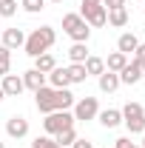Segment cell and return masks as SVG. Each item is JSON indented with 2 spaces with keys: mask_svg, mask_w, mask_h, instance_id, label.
<instances>
[{
  "mask_svg": "<svg viewBox=\"0 0 145 148\" xmlns=\"http://www.w3.org/2000/svg\"><path fill=\"white\" fill-rule=\"evenodd\" d=\"M34 103L43 114H51V111H68L74 106V94L68 88H51V86H43L40 91H34Z\"/></svg>",
  "mask_w": 145,
  "mask_h": 148,
  "instance_id": "6da1fadb",
  "label": "cell"
},
{
  "mask_svg": "<svg viewBox=\"0 0 145 148\" xmlns=\"http://www.w3.org/2000/svg\"><path fill=\"white\" fill-rule=\"evenodd\" d=\"M54 40H57V34H54V29L51 26H40V29H34L31 34L26 37V54L29 57H40V54H46L51 46H54Z\"/></svg>",
  "mask_w": 145,
  "mask_h": 148,
  "instance_id": "7a4b0ae2",
  "label": "cell"
},
{
  "mask_svg": "<svg viewBox=\"0 0 145 148\" xmlns=\"http://www.w3.org/2000/svg\"><path fill=\"white\" fill-rule=\"evenodd\" d=\"M83 9H80V17L85 20L88 26H105L108 23V12H105V6H103V0H83L80 3Z\"/></svg>",
  "mask_w": 145,
  "mask_h": 148,
  "instance_id": "3957f363",
  "label": "cell"
},
{
  "mask_svg": "<svg viewBox=\"0 0 145 148\" xmlns=\"http://www.w3.org/2000/svg\"><path fill=\"white\" fill-rule=\"evenodd\" d=\"M63 29H66V34L71 37L74 43H85V40L91 37L88 23L80 17V14H66V17H63Z\"/></svg>",
  "mask_w": 145,
  "mask_h": 148,
  "instance_id": "277c9868",
  "label": "cell"
},
{
  "mask_svg": "<svg viewBox=\"0 0 145 148\" xmlns=\"http://www.w3.org/2000/svg\"><path fill=\"white\" fill-rule=\"evenodd\" d=\"M74 123V114H68V111H51V114H46V120H43V128H46V134H51V137H57L60 131L71 128Z\"/></svg>",
  "mask_w": 145,
  "mask_h": 148,
  "instance_id": "5b68a950",
  "label": "cell"
},
{
  "mask_svg": "<svg viewBox=\"0 0 145 148\" xmlns=\"http://www.w3.org/2000/svg\"><path fill=\"white\" fill-rule=\"evenodd\" d=\"M122 123H125V128L131 134H142L145 131V111L140 103H128L125 108H122Z\"/></svg>",
  "mask_w": 145,
  "mask_h": 148,
  "instance_id": "8992f818",
  "label": "cell"
},
{
  "mask_svg": "<svg viewBox=\"0 0 145 148\" xmlns=\"http://www.w3.org/2000/svg\"><path fill=\"white\" fill-rule=\"evenodd\" d=\"M100 114V106H97V97H83L80 103H74V120H94Z\"/></svg>",
  "mask_w": 145,
  "mask_h": 148,
  "instance_id": "52a82bcc",
  "label": "cell"
},
{
  "mask_svg": "<svg viewBox=\"0 0 145 148\" xmlns=\"http://www.w3.org/2000/svg\"><path fill=\"white\" fill-rule=\"evenodd\" d=\"M140 80H142V71H140V63H137V60L125 63V69L120 71V83H125V86H134V83H140Z\"/></svg>",
  "mask_w": 145,
  "mask_h": 148,
  "instance_id": "ba28073f",
  "label": "cell"
},
{
  "mask_svg": "<svg viewBox=\"0 0 145 148\" xmlns=\"http://www.w3.org/2000/svg\"><path fill=\"white\" fill-rule=\"evenodd\" d=\"M6 134L14 137V140L26 137V134H29V120H26V117H12V120L6 123Z\"/></svg>",
  "mask_w": 145,
  "mask_h": 148,
  "instance_id": "9c48e42d",
  "label": "cell"
},
{
  "mask_svg": "<svg viewBox=\"0 0 145 148\" xmlns=\"http://www.w3.org/2000/svg\"><path fill=\"white\" fill-rule=\"evenodd\" d=\"M0 86H3L6 97H17V94L23 91V88H26V86H23V77H17V74H6Z\"/></svg>",
  "mask_w": 145,
  "mask_h": 148,
  "instance_id": "30bf717a",
  "label": "cell"
},
{
  "mask_svg": "<svg viewBox=\"0 0 145 148\" xmlns=\"http://www.w3.org/2000/svg\"><path fill=\"white\" fill-rule=\"evenodd\" d=\"M23 86H26V88H31V91H40V88L46 86V74L37 71V69L26 71V74H23Z\"/></svg>",
  "mask_w": 145,
  "mask_h": 148,
  "instance_id": "8fae6325",
  "label": "cell"
},
{
  "mask_svg": "<svg viewBox=\"0 0 145 148\" xmlns=\"http://www.w3.org/2000/svg\"><path fill=\"white\" fill-rule=\"evenodd\" d=\"M120 88V74H114V71H105L100 74V91H105V94H111V91H117Z\"/></svg>",
  "mask_w": 145,
  "mask_h": 148,
  "instance_id": "7c38bea8",
  "label": "cell"
},
{
  "mask_svg": "<svg viewBox=\"0 0 145 148\" xmlns=\"http://www.w3.org/2000/svg\"><path fill=\"white\" fill-rule=\"evenodd\" d=\"M23 43H26L23 29H6V32H3V46H6V49H17Z\"/></svg>",
  "mask_w": 145,
  "mask_h": 148,
  "instance_id": "4fadbf2b",
  "label": "cell"
},
{
  "mask_svg": "<svg viewBox=\"0 0 145 148\" xmlns=\"http://www.w3.org/2000/svg\"><path fill=\"white\" fill-rule=\"evenodd\" d=\"M46 77H49L51 88H68V86H71V80H68V71H66V69H54V71H49Z\"/></svg>",
  "mask_w": 145,
  "mask_h": 148,
  "instance_id": "5bb4252c",
  "label": "cell"
},
{
  "mask_svg": "<svg viewBox=\"0 0 145 148\" xmlns=\"http://www.w3.org/2000/svg\"><path fill=\"white\" fill-rule=\"evenodd\" d=\"M100 123H103L105 128H117V125L122 123V111H117V108H105L103 114H100Z\"/></svg>",
  "mask_w": 145,
  "mask_h": 148,
  "instance_id": "9a60e30c",
  "label": "cell"
},
{
  "mask_svg": "<svg viewBox=\"0 0 145 148\" xmlns=\"http://www.w3.org/2000/svg\"><path fill=\"white\" fill-rule=\"evenodd\" d=\"M137 46H140L137 34H122L120 40H117V49H120L122 54H131V51H137Z\"/></svg>",
  "mask_w": 145,
  "mask_h": 148,
  "instance_id": "2e32d148",
  "label": "cell"
},
{
  "mask_svg": "<svg viewBox=\"0 0 145 148\" xmlns=\"http://www.w3.org/2000/svg\"><path fill=\"white\" fill-rule=\"evenodd\" d=\"M34 69H37V71H43V74H49V71H54V69H57V63H54V57L46 51V54L34 57Z\"/></svg>",
  "mask_w": 145,
  "mask_h": 148,
  "instance_id": "e0dca14e",
  "label": "cell"
},
{
  "mask_svg": "<svg viewBox=\"0 0 145 148\" xmlns=\"http://www.w3.org/2000/svg\"><path fill=\"white\" fill-rule=\"evenodd\" d=\"M125 63H128V54H122V51H114V54L108 57V71H114V74H120L122 69H125Z\"/></svg>",
  "mask_w": 145,
  "mask_h": 148,
  "instance_id": "ac0fdd59",
  "label": "cell"
},
{
  "mask_svg": "<svg viewBox=\"0 0 145 148\" xmlns=\"http://www.w3.org/2000/svg\"><path fill=\"white\" fill-rule=\"evenodd\" d=\"M108 26H114V29L128 26V12H125V9H111V12H108Z\"/></svg>",
  "mask_w": 145,
  "mask_h": 148,
  "instance_id": "d6986e66",
  "label": "cell"
},
{
  "mask_svg": "<svg viewBox=\"0 0 145 148\" xmlns=\"http://www.w3.org/2000/svg\"><path fill=\"white\" fill-rule=\"evenodd\" d=\"M68 57H71V63H85V60H88V49H85V43H74L71 49H68Z\"/></svg>",
  "mask_w": 145,
  "mask_h": 148,
  "instance_id": "ffe728a7",
  "label": "cell"
},
{
  "mask_svg": "<svg viewBox=\"0 0 145 148\" xmlns=\"http://www.w3.org/2000/svg\"><path fill=\"white\" fill-rule=\"evenodd\" d=\"M66 71H68V80H71V83H85V77H88L83 63H71V66H68Z\"/></svg>",
  "mask_w": 145,
  "mask_h": 148,
  "instance_id": "44dd1931",
  "label": "cell"
},
{
  "mask_svg": "<svg viewBox=\"0 0 145 148\" xmlns=\"http://www.w3.org/2000/svg\"><path fill=\"white\" fill-rule=\"evenodd\" d=\"M83 66H85V74H97V77L105 71V60H100V57H91V54H88V60H85Z\"/></svg>",
  "mask_w": 145,
  "mask_h": 148,
  "instance_id": "7402d4cb",
  "label": "cell"
},
{
  "mask_svg": "<svg viewBox=\"0 0 145 148\" xmlns=\"http://www.w3.org/2000/svg\"><path fill=\"white\" fill-rule=\"evenodd\" d=\"M54 140H57V145H60V148L71 145L74 140H77V131H74V125H71V128H66V131H60V134H57Z\"/></svg>",
  "mask_w": 145,
  "mask_h": 148,
  "instance_id": "603a6c76",
  "label": "cell"
},
{
  "mask_svg": "<svg viewBox=\"0 0 145 148\" xmlns=\"http://www.w3.org/2000/svg\"><path fill=\"white\" fill-rule=\"evenodd\" d=\"M9 66H12V49H6V46L0 43V74H3V77L9 74Z\"/></svg>",
  "mask_w": 145,
  "mask_h": 148,
  "instance_id": "cb8c5ba5",
  "label": "cell"
},
{
  "mask_svg": "<svg viewBox=\"0 0 145 148\" xmlns=\"http://www.w3.org/2000/svg\"><path fill=\"white\" fill-rule=\"evenodd\" d=\"M17 14V0H0V17Z\"/></svg>",
  "mask_w": 145,
  "mask_h": 148,
  "instance_id": "d4e9b609",
  "label": "cell"
},
{
  "mask_svg": "<svg viewBox=\"0 0 145 148\" xmlns=\"http://www.w3.org/2000/svg\"><path fill=\"white\" fill-rule=\"evenodd\" d=\"M31 148H60V145H57L54 137H37L34 143H31Z\"/></svg>",
  "mask_w": 145,
  "mask_h": 148,
  "instance_id": "484cf974",
  "label": "cell"
},
{
  "mask_svg": "<svg viewBox=\"0 0 145 148\" xmlns=\"http://www.w3.org/2000/svg\"><path fill=\"white\" fill-rule=\"evenodd\" d=\"M43 6H46V0H23V9H26V12H31V14L43 12Z\"/></svg>",
  "mask_w": 145,
  "mask_h": 148,
  "instance_id": "4316f807",
  "label": "cell"
},
{
  "mask_svg": "<svg viewBox=\"0 0 145 148\" xmlns=\"http://www.w3.org/2000/svg\"><path fill=\"white\" fill-rule=\"evenodd\" d=\"M103 6H105V12H111V9H125V0H103Z\"/></svg>",
  "mask_w": 145,
  "mask_h": 148,
  "instance_id": "83f0119b",
  "label": "cell"
},
{
  "mask_svg": "<svg viewBox=\"0 0 145 148\" xmlns=\"http://www.w3.org/2000/svg\"><path fill=\"white\" fill-rule=\"evenodd\" d=\"M114 148H134V143H131L128 137H120V140H117V145H114Z\"/></svg>",
  "mask_w": 145,
  "mask_h": 148,
  "instance_id": "f1b7e54d",
  "label": "cell"
},
{
  "mask_svg": "<svg viewBox=\"0 0 145 148\" xmlns=\"http://www.w3.org/2000/svg\"><path fill=\"white\" fill-rule=\"evenodd\" d=\"M71 148H94V145H91L88 140H74V143H71Z\"/></svg>",
  "mask_w": 145,
  "mask_h": 148,
  "instance_id": "f546056e",
  "label": "cell"
},
{
  "mask_svg": "<svg viewBox=\"0 0 145 148\" xmlns=\"http://www.w3.org/2000/svg\"><path fill=\"white\" fill-rule=\"evenodd\" d=\"M134 60H145V43H140V46H137V51H134Z\"/></svg>",
  "mask_w": 145,
  "mask_h": 148,
  "instance_id": "4dcf8cb0",
  "label": "cell"
},
{
  "mask_svg": "<svg viewBox=\"0 0 145 148\" xmlns=\"http://www.w3.org/2000/svg\"><path fill=\"white\" fill-rule=\"evenodd\" d=\"M140 63V71H142V77H145V60H137Z\"/></svg>",
  "mask_w": 145,
  "mask_h": 148,
  "instance_id": "1f68e13d",
  "label": "cell"
},
{
  "mask_svg": "<svg viewBox=\"0 0 145 148\" xmlns=\"http://www.w3.org/2000/svg\"><path fill=\"white\" fill-rule=\"evenodd\" d=\"M3 97H6V91H3V86H0V100H3Z\"/></svg>",
  "mask_w": 145,
  "mask_h": 148,
  "instance_id": "d6a6232c",
  "label": "cell"
},
{
  "mask_svg": "<svg viewBox=\"0 0 145 148\" xmlns=\"http://www.w3.org/2000/svg\"><path fill=\"white\" fill-rule=\"evenodd\" d=\"M51 3H63V0H51Z\"/></svg>",
  "mask_w": 145,
  "mask_h": 148,
  "instance_id": "836d02e7",
  "label": "cell"
},
{
  "mask_svg": "<svg viewBox=\"0 0 145 148\" xmlns=\"http://www.w3.org/2000/svg\"><path fill=\"white\" fill-rule=\"evenodd\" d=\"M142 148H145V137H142Z\"/></svg>",
  "mask_w": 145,
  "mask_h": 148,
  "instance_id": "e575fe53",
  "label": "cell"
},
{
  "mask_svg": "<svg viewBox=\"0 0 145 148\" xmlns=\"http://www.w3.org/2000/svg\"><path fill=\"white\" fill-rule=\"evenodd\" d=\"M0 148H6V145H3V143H0Z\"/></svg>",
  "mask_w": 145,
  "mask_h": 148,
  "instance_id": "d590c367",
  "label": "cell"
},
{
  "mask_svg": "<svg viewBox=\"0 0 145 148\" xmlns=\"http://www.w3.org/2000/svg\"><path fill=\"white\" fill-rule=\"evenodd\" d=\"M134 148H137V145H134Z\"/></svg>",
  "mask_w": 145,
  "mask_h": 148,
  "instance_id": "8d00e7d4",
  "label": "cell"
},
{
  "mask_svg": "<svg viewBox=\"0 0 145 148\" xmlns=\"http://www.w3.org/2000/svg\"><path fill=\"white\" fill-rule=\"evenodd\" d=\"M0 20H3V17H0Z\"/></svg>",
  "mask_w": 145,
  "mask_h": 148,
  "instance_id": "74e56055",
  "label": "cell"
}]
</instances>
